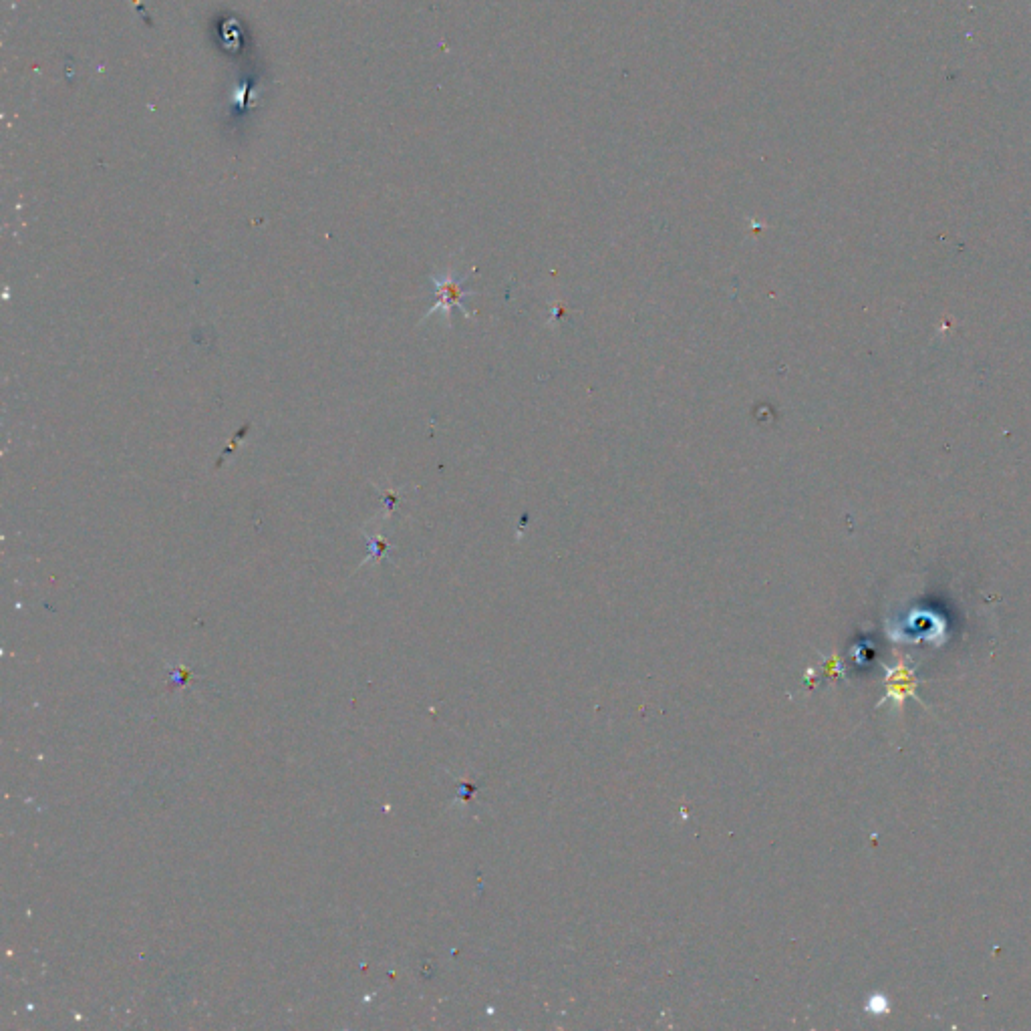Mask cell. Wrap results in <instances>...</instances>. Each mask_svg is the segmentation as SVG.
<instances>
[{"mask_svg":"<svg viewBox=\"0 0 1031 1031\" xmlns=\"http://www.w3.org/2000/svg\"><path fill=\"white\" fill-rule=\"evenodd\" d=\"M466 280H468V274L464 276H456L452 272L444 274V276H433V286H435V305L429 309V313L425 317H431L435 311H444L446 317H450V311L454 307L462 309V313L466 317H472L470 311L466 309L464 301L468 297H472V294H476L474 290H468L466 288Z\"/></svg>","mask_w":1031,"mask_h":1031,"instance_id":"obj_1","label":"cell"},{"mask_svg":"<svg viewBox=\"0 0 1031 1031\" xmlns=\"http://www.w3.org/2000/svg\"><path fill=\"white\" fill-rule=\"evenodd\" d=\"M891 681L895 683L891 687V693L893 697H897V703H901L905 699L907 693H913V687H915V681H913V671L907 669V665L901 661L897 667H895V677H891Z\"/></svg>","mask_w":1031,"mask_h":1031,"instance_id":"obj_2","label":"cell"},{"mask_svg":"<svg viewBox=\"0 0 1031 1031\" xmlns=\"http://www.w3.org/2000/svg\"><path fill=\"white\" fill-rule=\"evenodd\" d=\"M868 1009H872L874 1013L889 1011V1001H887V997H872L868 1003Z\"/></svg>","mask_w":1031,"mask_h":1031,"instance_id":"obj_3","label":"cell"}]
</instances>
